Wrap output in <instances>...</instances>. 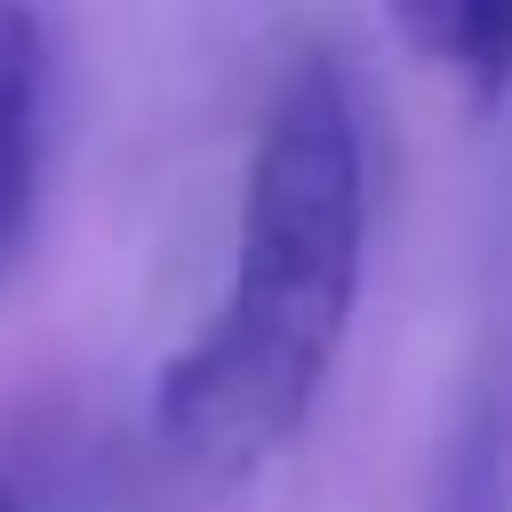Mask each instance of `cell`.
Instances as JSON below:
<instances>
[{
    "mask_svg": "<svg viewBox=\"0 0 512 512\" xmlns=\"http://www.w3.org/2000/svg\"><path fill=\"white\" fill-rule=\"evenodd\" d=\"M368 152L328 56H304L272 96L232 232V280L208 328L160 368V448L200 480L264 472L312 416L360 304Z\"/></svg>",
    "mask_w": 512,
    "mask_h": 512,
    "instance_id": "1",
    "label": "cell"
},
{
    "mask_svg": "<svg viewBox=\"0 0 512 512\" xmlns=\"http://www.w3.org/2000/svg\"><path fill=\"white\" fill-rule=\"evenodd\" d=\"M48 152V32L32 0H0V272L32 224Z\"/></svg>",
    "mask_w": 512,
    "mask_h": 512,
    "instance_id": "2",
    "label": "cell"
},
{
    "mask_svg": "<svg viewBox=\"0 0 512 512\" xmlns=\"http://www.w3.org/2000/svg\"><path fill=\"white\" fill-rule=\"evenodd\" d=\"M392 24L464 88L472 112H496L512 96V0H392Z\"/></svg>",
    "mask_w": 512,
    "mask_h": 512,
    "instance_id": "3",
    "label": "cell"
},
{
    "mask_svg": "<svg viewBox=\"0 0 512 512\" xmlns=\"http://www.w3.org/2000/svg\"><path fill=\"white\" fill-rule=\"evenodd\" d=\"M432 512H512V384L472 408V424L440 472Z\"/></svg>",
    "mask_w": 512,
    "mask_h": 512,
    "instance_id": "4",
    "label": "cell"
},
{
    "mask_svg": "<svg viewBox=\"0 0 512 512\" xmlns=\"http://www.w3.org/2000/svg\"><path fill=\"white\" fill-rule=\"evenodd\" d=\"M0 512H24V504H16V488H8V480H0Z\"/></svg>",
    "mask_w": 512,
    "mask_h": 512,
    "instance_id": "5",
    "label": "cell"
}]
</instances>
